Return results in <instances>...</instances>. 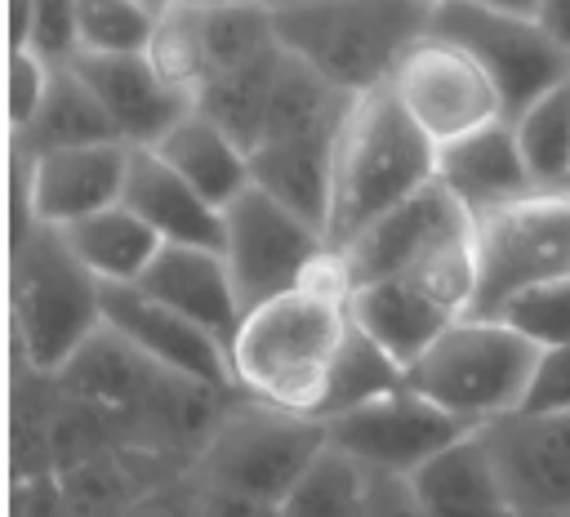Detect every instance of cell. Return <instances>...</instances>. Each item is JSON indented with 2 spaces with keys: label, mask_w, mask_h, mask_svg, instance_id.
Listing matches in <instances>:
<instances>
[{
  "label": "cell",
  "mask_w": 570,
  "mask_h": 517,
  "mask_svg": "<svg viewBox=\"0 0 570 517\" xmlns=\"http://www.w3.org/2000/svg\"><path fill=\"white\" fill-rule=\"evenodd\" d=\"M352 330V281L338 250H325L316 267L285 294L249 308L232 339V374L240 392L316 414L325 379Z\"/></svg>",
  "instance_id": "obj_1"
},
{
  "label": "cell",
  "mask_w": 570,
  "mask_h": 517,
  "mask_svg": "<svg viewBox=\"0 0 570 517\" xmlns=\"http://www.w3.org/2000/svg\"><path fill=\"white\" fill-rule=\"evenodd\" d=\"M428 178H436V143L405 111L392 85L356 94L334 156V201L325 227L330 250H343Z\"/></svg>",
  "instance_id": "obj_2"
},
{
  "label": "cell",
  "mask_w": 570,
  "mask_h": 517,
  "mask_svg": "<svg viewBox=\"0 0 570 517\" xmlns=\"http://www.w3.org/2000/svg\"><path fill=\"white\" fill-rule=\"evenodd\" d=\"M432 0H312L276 9L281 45L347 94L392 80L401 53L432 27Z\"/></svg>",
  "instance_id": "obj_3"
},
{
  "label": "cell",
  "mask_w": 570,
  "mask_h": 517,
  "mask_svg": "<svg viewBox=\"0 0 570 517\" xmlns=\"http://www.w3.org/2000/svg\"><path fill=\"white\" fill-rule=\"evenodd\" d=\"M102 325V281L67 245L62 227L36 223L13 241V361L53 374Z\"/></svg>",
  "instance_id": "obj_4"
},
{
  "label": "cell",
  "mask_w": 570,
  "mask_h": 517,
  "mask_svg": "<svg viewBox=\"0 0 570 517\" xmlns=\"http://www.w3.org/2000/svg\"><path fill=\"white\" fill-rule=\"evenodd\" d=\"M543 348H534L503 316H459L410 370V388L454 410L459 419L485 428L512 410H521L525 383L534 374Z\"/></svg>",
  "instance_id": "obj_5"
},
{
  "label": "cell",
  "mask_w": 570,
  "mask_h": 517,
  "mask_svg": "<svg viewBox=\"0 0 570 517\" xmlns=\"http://www.w3.org/2000/svg\"><path fill=\"white\" fill-rule=\"evenodd\" d=\"M325 446H330L325 419L240 392L223 410L214 437L205 441L196 459V477L281 504Z\"/></svg>",
  "instance_id": "obj_6"
},
{
  "label": "cell",
  "mask_w": 570,
  "mask_h": 517,
  "mask_svg": "<svg viewBox=\"0 0 570 517\" xmlns=\"http://www.w3.org/2000/svg\"><path fill=\"white\" fill-rule=\"evenodd\" d=\"M476 299V241L454 245L410 272L352 290V321L392 352L396 365H414Z\"/></svg>",
  "instance_id": "obj_7"
},
{
  "label": "cell",
  "mask_w": 570,
  "mask_h": 517,
  "mask_svg": "<svg viewBox=\"0 0 570 517\" xmlns=\"http://www.w3.org/2000/svg\"><path fill=\"white\" fill-rule=\"evenodd\" d=\"M557 276H570V183L534 187L476 218V316Z\"/></svg>",
  "instance_id": "obj_8"
},
{
  "label": "cell",
  "mask_w": 570,
  "mask_h": 517,
  "mask_svg": "<svg viewBox=\"0 0 570 517\" xmlns=\"http://www.w3.org/2000/svg\"><path fill=\"white\" fill-rule=\"evenodd\" d=\"M325 250V232L289 205H281L258 183H249L240 196L223 205V254L245 312L294 290Z\"/></svg>",
  "instance_id": "obj_9"
},
{
  "label": "cell",
  "mask_w": 570,
  "mask_h": 517,
  "mask_svg": "<svg viewBox=\"0 0 570 517\" xmlns=\"http://www.w3.org/2000/svg\"><path fill=\"white\" fill-rule=\"evenodd\" d=\"M432 31L459 40L494 76L508 116L570 76V49H561L534 13H508L481 0H445L432 9Z\"/></svg>",
  "instance_id": "obj_10"
},
{
  "label": "cell",
  "mask_w": 570,
  "mask_h": 517,
  "mask_svg": "<svg viewBox=\"0 0 570 517\" xmlns=\"http://www.w3.org/2000/svg\"><path fill=\"white\" fill-rule=\"evenodd\" d=\"M387 85L436 147L508 116L494 76L459 40H450L432 27L401 53Z\"/></svg>",
  "instance_id": "obj_11"
},
{
  "label": "cell",
  "mask_w": 570,
  "mask_h": 517,
  "mask_svg": "<svg viewBox=\"0 0 570 517\" xmlns=\"http://www.w3.org/2000/svg\"><path fill=\"white\" fill-rule=\"evenodd\" d=\"M472 241H476V214L441 178H428L405 201H396L387 214H379L365 232H356L338 254H343L352 290H356V285L410 272V267H419L454 245H472Z\"/></svg>",
  "instance_id": "obj_12"
},
{
  "label": "cell",
  "mask_w": 570,
  "mask_h": 517,
  "mask_svg": "<svg viewBox=\"0 0 570 517\" xmlns=\"http://www.w3.org/2000/svg\"><path fill=\"white\" fill-rule=\"evenodd\" d=\"M325 428H330V441L338 450H347L361 468L410 477L419 464H428L436 450H445L476 423L459 419L454 410L436 406L432 397H423L405 383L401 392L374 397L365 406H352V410L325 419Z\"/></svg>",
  "instance_id": "obj_13"
},
{
  "label": "cell",
  "mask_w": 570,
  "mask_h": 517,
  "mask_svg": "<svg viewBox=\"0 0 570 517\" xmlns=\"http://www.w3.org/2000/svg\"><path fill=\"white\" fill-rule=\"evenodd\" d=\"M481 432L521 517H570V410H512Z\"/></svg>",
  "instance_id": "obj_14"
},
{
  "label": "cell",
  "mask_w": 570,
  "mask_h": 517,
  "mask_svg": "<svg viewBox=\"0 0 570 517\" xmlns=\"http://www.w3.org/2000/svg\"><path fill=\"white\" fill-rule=\"evenodd\" d=\"M102 321L165 370L240 388L232 374V348L191 316H183L178 308H169L165 299L147 294L142 285H102Z\"/></svg>",
  "instance_id": "obj_15"
},
{
  "label": "cell",
  "mask_w": 570,
  "mask_h": 517,
  "mask_svg": "<svg viewBox=\"0 0 570 517\" xmlns=\"http://www.w3.org/2000/svg\"><path fill=\"white\" fill-rule=\"evenodd\" d=\"M71 67L89 80V89L116 120L120 138L134 147L160 143L196 107L191 94L160 80L142 49H76Z\"/></svg>",
  "instance_id": "obj_16"
},
{
  "label": "cell",
  "mask_w": 570,
  "mask_h": 517,
  "mask_svg": "<svg viewBox=\"0 0 570 517\" xmlns=\"http://www.w3.org/2000/svg\"><path fill=\"white\" fill-rule=\"evenodd\" d=\"M129 156H134V143H125V138L27 156V165H31V196H36L40 223L62 227L71 218H85L94 209H107V205L125 201Z\"/></svg>",
  "instance_id": "obj_17"
},
{
  "label": "cell",
  "mask_w": 570,
  "mask_h": 517,
  "mask_svg": "<svg viewBox=\"0 0 570 517\" xmlns=\"http://www.w3.org/2000/svg\"><path fill=\"white\" fill-rule=\"evenodd\" d=\"M134 285L165 299L169 308H178L183 316H191L196 325H205L209 334H218L232 348L245 308H240V294H236V281H232L223 250L165 241L160 254L147 263V272Z\"/></svg>",
  "instance_id": "obj_18"
},
{
  "label": "cell",
  "mask_w": 570,
  "mask_h": 517,
  "mask_svg": "<svg viewBox=\"0 0 570 517\" xmlns=\"http://www.w3.org/2000/svg\"><path fill=\"white\" fill-rule=\"evenodd\" d=\"M165 374L160 361H151L142 348H134L120 330H111L107 321L53 370V383L98 410H107L120 423V441H125V423L138 414V406L147 401V392L156 388V379Z\"/></svg>",
  "instance_id": "obj_19"
},
{
  "label": "cell",
  "mask_w": 570,
  "mask_h": 517,
  "mask_svg": "<svg viewBox=\"0 0 570 517\" xmlns=\"http://www.w3.org/2000/svg\"><path fill=\"white\" fill-rule=\"evenodd\" d=\"M436 178L481 218L485 209H499L503 201H517L534 192L530 165L521 156V143L512 134V120H490L481 129H468L436 147Z\"/></svg>",
  "instance_id": "obj_20"
},
{
  "label": "cell",
  "mask_w": 570,
  "mask_h": 517,
  "mask_svg": "<svg viewBox=\"0 0 570 517\" xmlns=\"http://www.w3.org/2000/svg\"><path fill=\"white\" fill-rule=\"evenodd\" d=\"M410 486L432 517H521L481 428L463 432L410 472Z\"/></svg>",
  "instance_id": "obj_21"
},
{
  "label": "cell",
  "mask_w": 570,
  "mask_h": 517,
  "mask_svg": "<svg viewBox=\"0 0 570 517\" xmlns=\"http://www.w3.org/2000/svg\"><path fill=\"white\" fill-rule=\"evenodd\" d=\"M125 205L138 209L160 232V241L223 250V205L196 192L156 147H134L129 178H125Z\"/></svg>",
  "instance_id": "obj_22"
},
{
  "label": "cell",
  "mask_w": 570,
  "mask_h": 517,
  "mask_svg": "<svg viewBox=\"0 0 570 517\" xmlns=\"http://www.w3.org/2000/svg\"><path fill=\"white\" fill-rule=\"evenodd\" d=\"M356 107V94L334 85L325 71H316L307 58L285 49L272 103H267V125L263 143H289V138H334L343 134L347 116Z\"/></svg>",
  "instance_id": "obj_23"
},
{
  "label": "cell",
  "mask_w": 570,
  "mask_h": 517,
  "mask_svg": "<svg viewBox=\"0 0 570 517\" xmlns=\"http://www.w3.org/2000/svg\"><path fill=\"white\" fill-rule=\"evenodd\" d=\"M334 156H338V134L334 138L258 143L249 152V174L263 192H272L281 205H289L294 214H303L307 223H316L325 232L330 201H334Z\"/></svg>",
  "instance_id": "obj_24"
},
{
  "label": "cell",
  "mask_w": 570,
  "mask_h": 517,
  "mask_svg": "<svg viewBox=\"0 0 570 517\" xmlns=\"http://www.w3.org/2000/svg\"><path fill=\"white\" fill-rule=\"evenodd\" d=\"M62 236L102 285H134L165 245L160 232L125 201L62 223Z\"/></svg>",
  "instance_id": "obj_25"
},
{
  "label": "cell",
  "mask_w": 570,
  "mask_h": 517,
  "mask_svg": "<svg viewBox=\"0 0 570 517\" xmlns=\"http://www.w3.org/2000/svg\"><path fill=\"white\" fill-rule=\"evenodd\" d=\"M196 192H205L214 205H227L232 196H240L254 174H249V152L223 129L214 125L200 107H191L160 143H151Z\"/></svg>",
  "instance_id": "obj_26"
},
{
  "label": "cell",
  "mask_w": 570,
  "mask_h": 517,
  "mask_svg": "<svg viewBox=\"0 0 570 517\" xmlns=\"http://www.w3.org/2000/svg\"><path fill=\"white\" fill-rule=\"evenodd\" d=\"M107 138H120V129L107 116V107L98 103V94L89 89V80L71 62H62L53 71V85H49L40 111L22 129H9V147L27 152V156L58 152V147H85V143H107Z\"/></svg>",
  "instance_id": "obj_27"
},
{
  "label": "cell",
  "mask_w": 570,
  "mask_h": 517,
  "mask_svg": "<svg viewBox=\"0 0 570 517\" xmlns=\"http://www.w3.org/2000/svg\"><path fill=\"white\" fill-rule=\"evenodd\" d=\"M281 58H285V45L240 62V67H227V71H214L205 76V85L196 89V107L223 125L245 152H254L263 143V125H267V103H272V85H276V71H281Z\"/></svg>",
  "instance_id": "obj_28"
},
{
  "label": "cell",
  "mask_w": 570,
  "mask_h": 517,
  "mask_svg": "<svg viewBox=\"0 0 570 517\" xmlns=\"http://www.w3.org/2000/svg\"><path fill=\"white\" fill-rule=\"evenodd\" d=\"M508 120L534 187H566L570 183V76L543 89L534 103H525Z\"/></svg>",
  "instance_id": "obj_29"
},
{
  "label": "cell",
  "mask_w": 570,
  "mask_h": 517,
  "mask_svg": "<svg viewBox=\"0 0 570 517\" xmlns=\"http://www.w3.org/2000/svg\"><path fill=\"white\" fill-rule=\"evenodd\" d=\"M410 379H405V365L392 361V352H383L356 321L347 330V343L325 379V392L316 401V419H334L352 406H365L374 397H387V392H401Z\"/></svg>",
  "instance_id": "obj_30"
},
{
  "label": "cell",
  "mask_w": 570,
  "mask_h": 517,
  "mask_svg": "<svg viewBox=\"0 0 570 517\" xmlns=\"http://www.w3.org/2000/svg\"><path fill=\"white\" fill-rule=\"evenodd\" d=\"M365 495L370 468L330 441L281 499V517H365Z\"/></svg>",
  "instance_id": "obj_31"
},
{
  "label": "cell",
  "mask_w": 570,
  "mask_h": 517,
  "mask_svg": "<svg viewBox=\"0 0 570 517\" xmlns=\"http://www.w3.org/2000/svg\"><path fill=\"white\" fill-rule=\"evenodd\" d=\"M142 53L151 58V67L160 71L165 85L183 89L196 98L200 80L209 76V49H205V4L191 0H169L156 22L151 36L142 45Z\"/></svg>",
  "instance_id": "obj_32"
},
{
  "label": "cell",
  "mask_w": 570,
  "mask_h": 517,
  "mask_svg": "<svg viewBox=\"0 0 570 517\" xmlns=\"http://www.w3.org/2000/svg\"><path fill=\"white\" fill-rule=\"evenodd\" d=\"M494 316H503L512 330H521L534 348L570 343V276L539 281V285L512 294Z\"/></svg>",
  "instance_id": "obj_33"
},
{
  "label": "cell",
  "mask_w": 570,
  "mask_h": 517,
  "mask_svg": "<svg viewBox=\"0 0 570 517\" xmlns=\"http://www.w3.org/2000/svg\"><path fill=\"white\" fill-rule=\"evenodd\" d=\"M80 49H142L156 13L142 0H76Z\"/></svg>",
  "instance_id": "obj_34"
},
{
  "label": "cell",
  "mask_w": 570,
  "mask_h": 517,
  "mask_svg": "<svg viewBox=\"0 0 570 517\" xmlns=\"http://www.w3.org/2000/svg\"><path fill=\"white\" fill-rule=\"evenodd\" d=\"M53 71H58V62H49L40 49L9 45V129H22L40 111V103L53 85Z\"/></svg>",
  "instance_id": "obj_35"
},
{
  "label": "cell",
  "mask_w": 570,
  "mask_h": 517,
  "mask_svg": "<svg viewBox=\"0 0 570 517\" xmlns=\"http://www.w3.org/2000/svg\"><path fill=\"white\" fill-rule=\"evenodd\" d=\"M31 49H40L49 62H71L80 49V4L76 0H36L31 9Z\"/></svg>",
  "instance_id": "obj_36"
},
{
  "label": "cell",
  "mask_w": 570,
  "mask_h": 517,
  "mask_svg": "<svg viewBox=\"0 0 570 517\" xmlns=\"http://www.w3.org/2000/svg\"><path fill=\"white\" fill-rule=\"evenodd\" d=\"M521 410H530V414L570 410V343L539 352L534 374H530L525 397H521Z\"/></svg>",
  "instance_id": "obj_37"
},
{
  "label": "cell",
  "mask_w": 570,
  "mask_h": 517,
  "mask_svg": "<svg viewBox=\"0 0 570 517\" xmlns=\"http://www.w3.org/2000/svg\"><path fill=\"white\" fill-rule=\"evenodd\" d=\"M120 517H200V477H174L151 490H138Z\"/></svg>",
  "instance_id": "obj_38"
},
{
  "label": "cell",
  "mask_w": 570,
  "mask_h": 517,
  "mask_svg": "<svg viewBox=\"0 0 570 517\" xmlns=\"http://www.w3.org/2000/svg\"><path fill=\"white\" fill-rule=\"evenodd\" d=\"M365 517H432L410 477L396 472H370V495H365Z\"/></svg>",
  "instance_id": "obj_39"
},
{
  "label": "cell",
  "mask_w": 570,
  "mask_h": 517,
  "mask_svg": "<svg viewBox=\"0 0 570 517\" xmlns=\"http://www.w3.org/2000/svg\"><path fill=\"white\" fill-rule=\"evenodd\" d=\"M200 517H281V504L236 486L200 481Z\"/></svg>",
  "instance_id": "obj_40"
},
{
  "label": "cell",
  "mask_w": 570,
  "mask_h": 517,
  "mask_svg": "<svg viewBox=\"0 0 570 517\" xmlns=\"http://www.w3.org/2000/svg\"><path fill=\"white\" fill-rule=\"evenodd\" d=\"M534 18L548 27V36H552L561 49H570V0H539Z\"/></svg>",
  "instance_id": "obj_41"
},
{
  "label": "cell",
  "mask_w": 570,
  "mask_h": 517,
  "mask_svg": "<svg viewBox=\"0 0 570 517\" xmlns=\"http://www.w3.org/2000/svg\"><path fill=\"white\" fill-rule=\"evenodd\" d=\"M481 4H494V9H508V13H534L539 0H481Z\"/></svg>",
  "instance_id": "obj_42"
},
{
  "label": "cell",
  "mask_w": 570,
  "mask_h": 517,
  "mask_svg": "<svg viewBox=\"0 0 570 517\" xmlns=\"http://www.w3.org/2000/svg\"><path fill=\"white\" fill-rule=\"evenodd\" d=\"M263 4H272V9H294V4H312V0H263Z\"/></svg>",
  "instance_id": "obj_43"
},
{
  "label": "cell",
  "mask_w": 570,
  "mask_h": 517,
  "mask_svg": "<svg viewBox=\"0 0 570 517\" xmlns=\"http://www.w3.org/2000/svg\"><path fill=\"white\" fill-rule=\"evenodd\" d=\"M191 4H205V9H214V4H236V0H191Z\"/></svg>",
  "instance_id": "obj_44"
},
{
  "label": "cell",
  "mask_w": 570,
  "mask_h": 517,
  "mask_svg": "<svg viewBox=\"0 0 570 517\" xmlns=\"http://www.w3.org/2000/svg\"><path fill=\"white\" fill-rule=\"evenodd\" d=\"M142 4H147V9H151V13H160V9H165V4H169V0H142Z\"/></svg>",
  "instance_id": "obj_45"
},
{
  "label": "cell",
  "mask_w": 570,
  "mask_h": 517,
  "mask_svg": "<svg viewBox=\"0 0 570 517\" xmlns=\"http://www.w3.org/2000/svg\"><path fill=\"white\" fill-rule=\"evenodd\" d=\"M432 4H445V0H432Z\"/></svg>",
  "instance_id": "obj_46"
}]
</instances>
